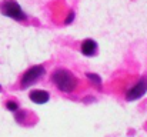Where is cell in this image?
<instances>
[{
	"label": "cell",
	"mask_w": 147,
	"mask_h": 137,
	"mask_svg": "<svg viewBox=\"0 0 147 137\" xmlns=\"http://www.w3.org/2000/svg\"><path fill=\"white\" fill-rule=\"evenodd\" d=\"M73 19H74V13H73V11H70V14H69V17L66 19V22H64V23H66V24H70Z\"/></svg>",
	"instance_id": "cell-9"
},
{
	"label": "cell",
	"mask_w": 147,
	"mask_h": 137,
	"mask_svg": "<svg viewBox=\"0 0 147 137\" xmlns=\"http://www.w3.org/2000/svg\"><path fill=\"white\" fill-rule=\"evenodd\" d=\"M51 80H53V83L60 90L64 91V93L73 91L74 87H76V84H77L74 76L70 72H67V70H57V72H54L53 76H51Z\"/></svg>",
	"instance_id": "cell-1"
},
{
	"label": "cell",
	"mask_w": 147,
	"mask_h": 137,
	"mask_svg": "<svg viewBox=\"0 0 147 137\" xmlns=\"http://www.w3.org/2000/svg\"><path fill=\"white\" fill-rule=\"evenodd\" d=\"M82 53L84 54V56H94L96 53H97V43L94 42V40H92V39H89V40H84L83 43H82Z\"/></svg>",
	"instance_id": "cell-6"
},
{
	"label": "cell",
	"mask_w": 147,
	"mask_h": 137,
	"mask_svg": "<svg viewBox=\"0 0 147 137\" xmlns=\"http://www.w3.org/2000/svg\"><path fill=\"white\" fill-rule=\"evenodd\" d=\"M30 99H32V101H34L36 104H45V103H47L50 99L49 93L45 90H33L30 91Z\"/></svg>",
	"instance_id": "cell-5"
},
{
	"label": "cell",
	"mask_w": 147,
	"mask_h": 137,
	"mask_svg": "<svg viewBox=\"0 0 147 137\" xmlns=\"http://www.w3.org/2000/svg\"><path fill=\"white\" fill-rule=\"evenodd\" d=\"M6 107H7L9 110H11V111H16V110H17V104H16L14 101H7Z\"/></svg>",
	"instance_id": "cell-8"
},
{
	"label": "cell",
	"mask_w": 147,
	"mask_h": 137,
	"mask_svg": "<svg viewBox=\"0 0 147 137\" xmlns=\"http://www.w3.org/2000/svg\"><path fill=\"white\" fill-rule=\"evenodd\" d=\"M1 13L4 16H9V17L14 19V20H24L26 19V14L22 10V7L13 0H6L1 4Z\"/></svg>",
	"instance_id": "cell-2"
},
{
	"label": "cell",
	"mask_w": 147,
	"mask_h": 137,
	"mask_svg": "<svg viewBox=\"0 0 147 137\" xmlns=\"http://www.w3.org/2000/svg\"><path fill=\"white\" fill-rule=\"evenodd\" d=\"M45 74V69L43 66H34V67H30L22 77V86L23 87H29L30 84H33L39 77H42Z\"/></svg>",
	"instance_id": "cell-3"
},
{
	"label": "cell",
	"mask_w": 147,
	"mask_h": 137,
	"mask_svg": "<svg viewBox=\"0 0 147 137\" xmlns=\"http://www.w3.org/2000/svg\"><path fill=\"white\" fill-rule=\"evenodd\" d=\"M147 91V79H142L136 86H133L130 90L127 91V94H126V99L129 100V101H133V100H137V99H140L144 93Z\"/></svg>",
	"instance_id": "cell-4"
},
{
	"label": "cell",
	"mask_w": 147,
	"mask_h": 137,
	"mask_svg": "<svg viewBox=\"0 0 147 137\" xmlns=\"http://www.w3.org/2000/svg\"><path fill=\"white\" fill-rule=\"evenodd\" d=\"M86 77L89 79V80H92L94 84H101V79L98 77L97 74H92V73H87L86 74Z\"/></svg>",
	"instance_id": "cell-7"
}]
</instances>
